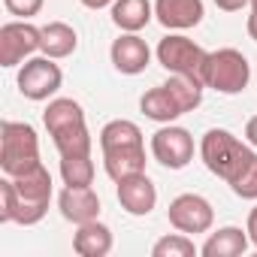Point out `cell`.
Wrapping results in <instances>:
<instances>
[{
	"label": "cell",
	"instance_id": "obj_17",
	"mask_svg": "<svg viewBox=\"0 0 257 257\" xmlns=\"http://www.w3.org/2000/svg\"><path fill=\"white\" fill-rule=\"evenodd\" d=\"M248 230L242 233V227H221L215 233H209V239L203 242L200 254L203 257H239L248 251Z\"/></svg>",
	"mask_w": 257,
	"mask_h": 257
},
{
	"label": "cell",
	"instance_id": "obj_6",
	"mask_svg": "<svg viewBox=\"0 0 257 257\" xmlns=\"http://www.w3.org/2000/svg\"><path fill=\"white\" fill-rule=\"evenodd\" d=\"M64 82V73L61 67L55 64V58H28L19 70V91L28 97V100H49Z\"/></svg>",
	"mask_w": 257,
	"mask_h": 257
},
{
	"label": "cell",
	"instance_id": "obj_4",
	"mask_svg": "<svg viewBox=\"0 0 257 257\" xmlns=\"http://www.w3.org/2000/svg\"><path fill=\"white\" fill-rule=\"evenodd\" d=\"M158 64L173 73V76H188V79H197L203 82V73H206V58L209 52L203 46H197L194 40L182 37V34H170L158 43Z\"/></svg>",
	"mask_w": 257,
	"mask_h": 257
},
{
	"label": "cell",
	"instance_id": "obj_23",
	"mask_svg": "<svg viewBox=\"0 0 257 257\" xmlns=\"http://www.w3.org/2000/svg\"><path fill=\"white\" fill-rule=\"evenodd\" d=\"M52 143L58 149L61 158H76V155H91V134H88V124H73L64 127V131L52 134Z\"/></svg>",
	"mask_w": 257,
	"mask_h": 257
},
{
	"label": "cell",
	"instance_id": "obj_27",
	"mask_svg": "<svg viewBox=\"0 0 257 257\" xmlns=\"http://www.w3.org/2000/svg\"><path fill=\"white\" fill-rule=\"evenodd\" d=\"M4 7L10 16H19V19H31L43 10V0H4Z\"/></svg>",
	"mask_w": 257,
	"mask_h": 257
},
{
	"label": "cell",
	"instance_id": "obj_8",
	"mask_svg": "<svg viewBox=\"0 0 257 257\" xmlns=\"http://www.w3.org/2000/svg\"><path fill=\"white\" fill-rule=\"evenodd\" d=\"M167 218L179 233H209L215 224V209L200 194H179L170 203Z\"/></svg>",
	"mask_w": 257,
	"mask_h": 257
},
{
	"label": "cell",
	"instance_id": "obj_9",
	"mask_svg": "<svg viewBox=\"0 0 257 257\" xmlns=\"http://www.w3.org/2000/svg\"><path fill=\"white\" fill-rule=\"evenodd\" d=\"M34 52H40V28L28 25V19L0 28V67H19Z\"/></svg>",
	"mask_w": 257,
	"mask_h": 257
},
{
	"label": "cell",
	"instance_id": "obj_32",
	"mask_svg": "<svg viewBox=\"0 0 257 257\" xmlns=\"http://www.w3.org/2000/svg\"><path fill=\"white\" fill-rule=\"evenodd\" d=\"M248 37L257 43V13H251V16H248Z\"/></svg>",
	"mask_w": 257,
	"mask_h": 257
},
{
	"label": "cell",
	"instance_id": "obj_16",
	"mask_svg": "<svg viewBox=\"0 0 257 257\" xmlns=\"http://www.w3.org/2000/svg\"><path fill=\"white\" fill-rule=\"evenodd\" d=\"M155 16V4L149 0H115L112 4V25L124 34H140Z\"/></svg>",
	"mask_w": 257,
	"mask_h": 257
},
{
	"label": "cell",
	"instance_id": "obj_3",
	"mask_svg": "<svg viewBox=\"0 0 257 257\" xmlns=\"http://www.w3.org/2000/svg\"><path fill=\"white\" fill-rule=\"evenodd\" d=\"M251 82V64L239 49H218L206 58L203 85L218 94H242Z\"/></svg>",
	"mask_w": 257,
	"mask_h": 257
},
{
	"label": "cell",
	"instance_id": "obj_2",
	"mask_svg": "<svg viewBox=\"0 0 257 257\" xmlns=\"http://www.w3.org/2000/svg\"><path fill=\"white\" fill-rule=\"evenodd\" d=\"M0 167L10 179L40 167V140L31 124L4 121V127H0Z\"/></svg>",
	"mask_w": 257,
	"mask_h": 257
},
{
	"label": "cell",
	"instance_id": "obj_1",
	"mask_svg": "<svg viewBox=\"0 0 257 257\" xmlns=\"http://www.w3.org/2000/svg\"><path fill=\"white\" fill-rule=\"evenodd\" d=\"M49 200H52V176L43 164L28 170L25 176L16 179L7 176L0 182V221L34 227L46 218Z\"/></svg>",
	"mask_w": 257,
	"mask_h": 257
},
{
	"label": "cell",
	"instance_id": "obj_20",
	"mask_svg": "<svg viewBox=\"0 0 257 257\" xmlns=\"http://www.w3.org/2000/svg\"><path fill=\"white\" fill-rule=\"evenodd\" d=\"M131 146H146V143H143V131H140L134 121L115 118V121H109L103 131H100V149H103V152L131 149Z\"/></svg>",
	"mask_w": 257,
	"mask_h": 257
},
{
	"label": "cell",
	"instance_id": "obj_19",
	"mask_svg": "<svg viewBox=\"0 0 257 257\" xmlns=\"http://www.w3.org/2000/svg\"><path fill=\"white\" fill-rule=\"evenodd\" d=\"M140 109H143L146 118H152V121H158V124H173L176 118L185 115V112L179 109V103L173 100V94L167 91V85H158V88L146 91L143 100H140Z\"/></svg>",
	"mask_w": 257,
	"mask_h": 257
},
{
	"label": "cell",
	"instance_id": "obj_26",
	"mask_svg": "<svg viewBox=\"0 0 257 257\" xmlns=\"http://www.w3.org/2000/svg\"><path fill=\"white\" fill-rule=\"evenodd\" d=\"M152 254L155 257H191V254H197V245L188 239V233H173V236L158 239Z\"/></svg>",
	"mask_w": 257,
	"mask_h": 257
},
{
	"label": "cell",
	"instance_id": "obj_11",
	"mask_svg": "<svg viewBox=\"0 0 257 257\" xmlns=\"http://www.w3.org/2000/svg\"><path fill=\"white\" fill-rule=\"evenodd\" d=\"M109 58H112V67H115L118 73H124V76H140V73L149 67V61H152V49H149V43H146L143 37H137V34H121V37L112 43Z\"/></svg>",
	"mask_w": 257,
	"mask_h": 257
},
{
	"label": "cell",
	"instance_id": "obj_33",
	"mask_svg": "<svg viewBox=\"0 0 257 257\" xmlns=\"http://www.w3.org/2000/svg\"><path fill=\"white\" fill-rule=\"evenodd\" d=\"M251 13H257V0H251Z\"/></svg>",
	"mask_w": 257,
	"mask_h": 257
},
{
	"label": "cell",
	"instance_id": "obj_14",
	"mask_svg": "<svg viewBox=\"0 0 257 257\" xmlns=\"http://www.w3.org/2000/svg\"><path fill=\"white\" fill-rule=\"evenodd\" d=\"M76 46H79V37L67 22H49L40 28V52L46 58H55V61L70 58Z\"/></svg>",
	"mask_w": 257,
	"mask_h": 257
},
{
	"label": "cell",
	"instance_id": "obj_18",
	"mask_svg": "<svg viewBox=\"0 0 257 257\" xmlns=\"http://www.w3.org/2000/svg\"><path fill=\"white\" fill-rule=\"evenodd\" d=\"M73 248L82 257H106L112 251V230L100 221L79 224V230L73 236Z\"/></svg>",
	"mask_w": 257,
	"mask_h": 257
},
{
	"label": "cell",
	"instance_id": "obj_29",
	"mask_svg": "<svg viewBox=\"0 0 257 257\" xmlns=\"http://www.w3.org/2000/svg\"><path fill=\"white\" fill-rule=\"evenodd\" d=\"M245 230H248V239H251V245L257 248V206L248 212V227H245Z\"/></svg>",
	"mask_w": 257,
	"mask_h": 257
},
{
	"label": "cell",
	"instance_id": "obj_10",
	"mask_svg": "<svg viewBox=\"0 0 257 257\" xmlns=\"http://www.w3.org/2000/svg\"><path fill=\"white\" fill-rule=\"evenodd\" d=\"M118 185V203H121V209L127 212V215H137V218H143V215H149L155 206H158V188L152 185V179L146 176V173H137V176H127V179H121V182H115Z\"/></svg>",
	"mask_w": 257,
	"mask_h": 257
},
{
	"label": "cell",
	"instance_id": "obj_30",
	"mask_svg": "<svg viewBox=\"0 0 257 257\" xmlns=\"http://www.w3.org/2000/svg\"><path fill=\"white\" fill-rule=\"evenodd\" d=\"M245 140H248V143L257 149V115H254V118L245 124Z\"/></svg>",
	"mask_w": 257,
	"mask_h": 257
},
{
	"label": "cell",
	"instance_id": "obj_31",
	"mask_svg": "<svg viewBox=\"0 0 257 257\" xmlns=\"http://www.w3.org/2000/svg\"><path fill=\"white\" fill-rule=\"evenodd\" d=\"M82 7H88V10H106V7H112L115 0H79Z\"/></svg>",
	"mask_w": 257,
	"mask_h": 257
},
{
	"label": "cell",
	"instance_id": "obj_24",
	"mask_svg": "<svg viewBox=\"0 0 257 257\" xmlns=\"http://www.w3.org/2000/svg\"><path fill=\"white\" fill-rule=\"evenodd\" d=\"M167 85V91L173 94V100L179 103V109L182 112H194L200 103H203V82H197V79H188V76H173L170 82H164Z\"/></svg>",
	"mask_w": 257,
	"mask_h": 257
},
{
	"label": "cell",
	"instance_id": "obj_25",
	"mask_svg": "<svg viewBox=\"0 0 257 257\" xmlns=\"http://www.w3.org/2000/svg\"><path fill=\"white\" fill-rule=\"evenodd\" d=\"M61 179L70 188H88L94 182V161H91V155L61 158Z\"/></svg>",
	"mask_w": 257,
	"mask_h": 257
},
{
	"label": "cell",
	"instance_id": "obj_5",
	"mask_svg": "<svg viewBox=\"0 0 257 257\" xmlns=\"http://www.w3.org/2000/svg\"><path fill=\"white\" fill-rule=\"evenodd\" d=\"M248 146H242L230 131H221V127H212V131H206L203 143H200V158L206 164V170L218 179H230L236 164L242 161Z\"/></svg>",
	"mask_w": 257,
	"mask_h": 257
},
{
	"label": "cell",
	"instance_id": "obj_12",
	"mask_svg": "<svg viewBox=\"0 0 257 257\" xmlns=\"http://www.w3.org/2000/svg\"><path fill=\"white\" fill-rule=\"evenodd\" d=\"M203 0H155V19L167 31H191L203 22Z\"/></svg>",
	"mask_w": 257,
	"mask_h": 257
},
{
	"label": "cell",
	"instance_id": "obj_7",
	"mask_svg": "<svg viewBox=\"0 0 257 257\" xmlns=\"http://www.w3.org/2000/svg\"><path fill=\"white\" fill-rule=\"evenodd\" d=\"M152 155L167 170H185L194 161V137L185 131V127L164 124L152 137Z\"/></svg>",
	"mask_w": 257,
	"mask_h": 257
},
{
	"label": "cell",
	"instance_id": "obj_22",
	"mask_svg": "<svg viewBox=\"0 0 257 257\" xmlns=\"http://www.w3.org/2000/svg\"><path fill=\"white\" fill-rule=\"evenodd\" d=\"M227 185H230V191H233L236 197H242V200H257V152L245 149V155H242V161L236 164V170H233V176L227 179Z\"/></svg>",
	"mask_w": 257,
	"mask_h": 257
},
{
	"label": "cell",
	"instance_id": "obj_15",
	"mask_svg": "<svg viewBox=\"0 0 257 257\" xmlns=\"http://www.w3.org/2000/svg\"><path fill=\"white\" fill-rule=\"evenodd\" d=\"M103 167L112 182H121L127 176L146 173V146H131V149H112L103 152Z\"/></svg>",
	"mask_w": 257,
	"mask_h": 257
},
{
	"label": "cell",
	"instance_id": "obj_28",
	"mask_svg": "<svg viewBox=\"0 0 257 257\" xmlns=\"http://www.w3.org/2000/svg\"><path fill=\"white\" fill-rule=\"evenodd\" d=\"M248 4H251V0H215V7L224 10V13H236V10H242Z\"/></svg>",
	"mask_w": 257,
	"mask_h": 257
},
{
	"label": "cell",
	"instance_id": "obj_21",
	"mask_svg": "<svg viewBox=\"0 0 257 257\" xmlns=\"http://www.w3.org/2000/svg\"><path fill=\"white\" fill-rule=\"evenodd\" d=\"M82 121H85V112H82V106H79L76 100H70V97L52 100V103L46 106V112H43V124H46L49 137L58 134V131H64V127L82 124Z\"/></svg>",
	"mask_w": 257,
	"mask_h": 257
},
{
	"label": "cell",
	"instance_id": "obj_13",
	"mask_svg": "<svg viewBox=\"0 0 257 257\" xmlns=\"http://www.w3.org/2000/svg\"><path fill=\"white\" fill-rule=\"evenodd\" d=\"M58 209H61V215L67 221H73L79 227V224L97 221V215H100V197L91 191V185L88 188H70L67 185L61 191V197H58Z\"/></svg>",
	"mask_w": 257,
	"mask_h": 257
}]
</instances>
